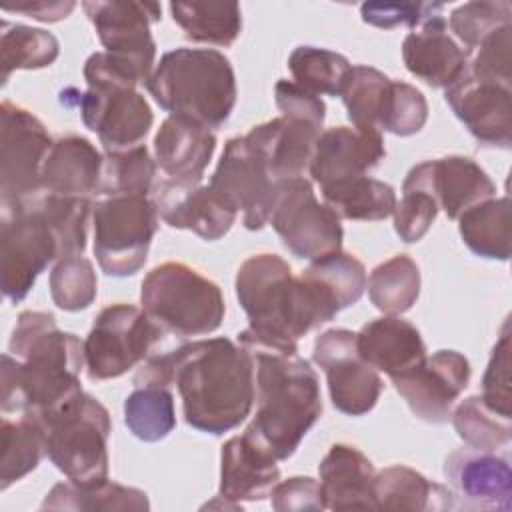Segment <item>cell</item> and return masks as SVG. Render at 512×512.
Listing matches in <instances>:
<instances>
[{"mask_svg":"<svg viewBox=\"0 0 512 512\" xmlns=\"http://www.w3.org/2000/svg\"><path fill=\"white\" fill-rule=\"evenodd\" d=\"M124 422L128 430L144 442L166 438L176 428L174 398L170 390L156 384L136 386L124 400Z\"/></svg>","mask_w":512,"mask_h":512,"instance_id":"obj_39","label":"cell"},{"mask_svg":"<svg viewBox=\"0 0 512 512\" xmlns=\"http://www.w3.org/2000/svg\"><path fill=\"white\" fill-rule=\"evenodd\" d=\"M302 274L314 280L338 310L356 304L366 288L364 264L356 256L342 250L310 262Z\"/></svg>","mask_w":512,"mask_h":512,"instance_id":"obj_40","label":"cell"},{"mask_svg":"<svg viewBox=\"0 0 512 512\" xmlns=\"http://www.w3.org/2000/svg\"><path fill=\"white\" fill-rule=\"evenodd\" d=\"M278 460L244 432L224 442L220 452L218 496L242 508L240 502L266 500L280 482Z\"/></svg>","mask_w":512,"mask_h":512,"instance_id":"obj_24","label":"cell"},{"mask_svg":"<svg viewBox=\"0 0 512 512\" xmlns=\"http://www.w3.org/2000/svg\"><path fill=\"white\" fill-rule=\"evenodd\" d=\"M134 384L176 386L186 424L220 436L240 426L252 410L254 358L224 336L194 340L148 358Z\"/></svg>","mask_w":512,"mask_h":512,"instance_id":"obj_1","label":"cell"},{"mask_svg":"<svg viewBox=\"0 0 512 512\" xmlns=\"http://www.w3.org/2000/svg\"><path fill=\"white\" fill-rule=\"evenodd\" d=\"M438 202L432 192V162L416 164L402 184V198L394 206V230L402 242L412 244L426 236L438 216Z\"/></svg>","mask_w":512,"mask_h":512,"instance_id":"obj_35","label":"cell"},{"mask_svg":"<svg viewBox=\"0 0 512 512\" xmlns=\"http://www.w3.org/2000/svg\"><path fill=\"white\" fill-rule=\"evenodd\" d=\"M250 354L254 358L256 416L244 434L276 460H286L320 418L318 376L298 354L270 350H250Z\"/></svg>","mask_w":512,"mask_h":512,"instance_id":"obj_4","label":"cell"},{"mask_svg":"<svg viewBox=\"0 0 512 512\" xmlns=\"http://www.w3.org/2000/svg\"><path fill=\"white\" fill-rule=\"evenodd\" d=\"M164 330L138 306L112 304L94 320L84 340V364L90 380H110L142 362Z\"/></svg>","mask_w":512,"mask_h":512,"instance_id":"obj_11","label":"cell"},{"mask_svg":"<svg viewBox=\"0 0 512 512\" xmlns=\"http://www.w3.org/2000/svg\"><path fill=\"white\" fill-rule=\"evenodd\" d=\"M146 90L154 102L206 128H220L236 104V76L230 60L214 48H176L166 52Z\"/></svg>","mask_w":512,"mask_h":512,"instance_id":"obj_5","label":"cell"},{"mask_svg":"<svg viewBox=\"0 0 512 512\" xmlns=\"http://www.w3.org/2000/svg\"><path fill=\"white\" fill-rule=\"evenodd\" d=\"M426 120L428 102L424 94L408 82L390 80L378 118V130L394 136H412L424 128Z\"/></svg>","mask_w":512,"mask_h":512,"instance_id":"obj_48","label":"cell"},{"mask_svg":"<svg viewBox=\"0 0 512 512\" xmlns=\"http://www.w3.org/2000/svg\"><path fill=\"white\" fill-rule=\"evenodd\" d=\"M96 34L118 64H122L138 84H146L152 74L156 44L150 24L160 20V4L130 0H90L82 4Z\"/></svg>","mask_w":512,"mask_h":512,"instance_id":"obj_14","label":"cell"},{"mask_svg":"<svg viewBox=\"0 0 512 512\" xmlns=\"http://www.w3.org/2000/svg\"><path fill=\"white\" fill-rule=\"evenodd\" d=\"M2 356L0 406L4 414L46 416L82 392L84 344L56 326L50 312L18 316Z\"/></svg>","mask_w":512,"mask_h":512,"instance_id":"obj_2","label":"cell"},{"mask_svg":"<svg viewBox=\"0 0 512 512\" xmlns=\"http://www.w3.org/2000/svg\"><path fill=\"white\" fill-rule=\"evenodd\" d=\"M388 84L390 78L372 66H350L338 96L342 98L348 110V118L356 128L378 130V118Z\"/></svg>","mask_w":512,"mask_h":512,"instance_id":"obj_43","label":"cell"},{"mask_svg":"<svg viewBox=\"0 0 512 512\" xmlns=\"http://www.w3.org/2000/svg\"><path fill=\"white\" fill-rule=\"evenodd\" d=\"M214 150L216 136L212 130L182 116H168L154 136L158 166L170 180L178 182L200 184Z\"/></svg>","mask_w":512,"mask_h":512,"instance_id":"obj_26","label":"cell"},{"mask_svg":"<svg viewBox=\"0 0 512 512\" xmlns=\"http://www.w3.org/2000/svg\"><path fill=\"white\" fill-rule=\"evenodd\" d=\"M384 156L386 148L380 130L334 126L320 132L308 174L320 188H326L366 176Z\"/></svg>","mask_w":512,"mask_h":512,"instance_id":"obj_20","label":"cell"},{"mask_svg":"<svg viewBox=\"0 0 512 512\" xmlns=\"http://www.w3.org/2000/svg\"><path fill=\"white\" fill-rule=\"evenodd\" d=\"M470 362L456 350H438L412 370L392 378L412 414L430 424L448 422L452 406L470 382Z\"/></svg>","mask_w":512,"mask_h":512,"instance_id":"obj_17","label":"cell"},{"mask_svg":"<svg viewBox=\"0 0 512 512\" xmlns=\"http://www.w3.org/2000/svg\"><path fill=\"white\" fill-rule=\"evenodd\" d=\"M322 126L306 120L278 116L254 126L244 138L262 156L276 182L304 178Z\"/></svg>","mask_w":512,"mask_h":512,"instance_id":"obj_23","label":"cell"},{"mask_svg":"<svg viewBox=\"0 0 512 512\" xmlns=\"http://www.w3.org/2000/svg\"><path fill=\"white\" fill-rule=\"evenodd\" d=\"M420 294V270L416 262L398 254L378 264L368 278L370 302L386 316L404 314L414 306Z\"/></svg>","mask_w":512,"mask_h":512,"instance_id":"obj_38","label":"cell"},{"mask_svg":"<svg viewBox=\"0 0 512 512\" xmlns=\"http://www.w3.org/2000/svg\"><path fill=\"white\" fill-rule=\"evenodd\" d=\"M154 176H156V162L152 160V156L144 144L124 150V152L106 154L98 194H104V196H126V194L148 196Z\"/></svg>","mask_w":512,"mask_h":512,"instance_id":"obj_45","label":"cell"},{"mask_svg":"<svg viewBox=\"0 0 512 512\" xmlns=\"http://www.w3.org/2000/svg\"><path fill=\"white\" fill-rule=\"evenodd\" d=\"M356 346L358 354L390 380L426 358V346L418 328L400 316H382L364 324L356 334Z\"/></svg>","mask_w":512,"mask_h":512,"instance_id":"obj_28","label":"cell"},{"mask_svg":"<svg viewBox=\"0 0 512 512\" xmlns=\"http://www.w3.org/2000/svg\"><path fill=\"white\" fill-rule=\"evenodd\" d=\"M58 258V240L36 202L2 210L0 288L10 302H22L40 272Z\"/></svg>","mask_w":512,"mask_h":512,"instance_id":"obj_12","label":"cell"},{"mask_svg":"<svg viewBox=\"0 0 512 512\" xmlns=\"http://www.w3.org/2000/svg\"><path fill=\"white\" fill-rule=\"evenodd\" d=\"M34 202L58 240V260L68 256H82L86 248V228L92 202L88 198H64L52 194H42Z\"/></svg>","mask_w":512,"mask_h":512,"instance_id":"obj_44","label":"cell"},{"mask_svg":"<svg viewBox=\"0 0 512 512\" xmlns=\"http://www.w3.org/2000/svg\"><path fill=\"white\" fill-rule=\"evenodd\" d=\"M38 418V416H36ZM46 432V454L74 484L108 480V410L90 394L80 392L40 418Z\"/></svg>","mask_w":512,"mask_h":512,"instance_id":"obj_7","label":"cell"},{"mask_svg":"<svg viewBox=\"0 0 512 512\" xmlns=\"http://www.w3.org/2000/svg\"><path fill=\"white\" fill-rule=\"evenodd\" d=\"M46 452V432L40 418L20 414L18 420L2 418V460L0 488L6 490L16 480L30 474Z\"/></svg>","mask_w":512,"mask_h":512,"instance_id":"obj_36","label":"cell"},{"mask_svg":"<svg viewBox=\"0 0 512 512\" xmlns=\"http://www.w3.org/2000/svg\"><path fill=\"white\" fill-rule=\"evenodd\" d=\"M510 96V88L476 80L468 72L444 92L456 118L480 144L504 150L512 144Z\"/></svg>","mask_w":512,"mask_h":512,"instance_id":"obj_19","label":"cell"},{"mask_svg":"<svg viewBox=\"0 0 512 512\" xmlns=\"http://www.w3.org/2000/svg\"><path fill=\"white\" fill-rule=\"evenodd\" d=\"M74 2L66 0H54V2H26V4H16V6H4V12H18L28 18L40 20V22H58L66 18L74 10Z\"/></svg>","mask_w":512,"mask_h":512,"instance_id":"obj_54","label":"cell"},{"mask_svg":"<svg viewBox=\"0 0 512 512\" xmlns=\"http://www.w3.org/2000/svg\"><path fill=\"white\" fill-rule=\"evenodd\" d=\"M210 188L236 212L248 230L268 224L278 182L244 136L230 138L210 178Z\"/></svg>","mask_w":512,"mask_h":512,"instance_id":"obj_16","label":"cell"},{"mask_svg":"<svg viewBox=\"0 0 512 512\" xmlns=\"http://www.w3.org/2000/svg\"><path fill=\"white\" fill-rule=\"evenodd\" d=\"M268 222L298 258L314 262L342 250L340 218L330 206L316 200L306 176L278 182Z\"/></svg>","mask_w":512,"mask_h":512,"instance_id":"obj_13","label":"cell"},{"mask_svg":"<svg viewBox=\"0 0 512 512\" xmlns=\"http://www.w3.org/2000/svg\"><path fill=\"white\" fill-rule=\"evenodd\" d=\"M86 92H74L82 122L96 132L106 154L142 146L154 116L136 90L138 80L106 52H94L84 62Z\"/></svg>","mask_w":512,"mask_h":512,"instance_id":"obj_6","label":"cell"},{"mask_svg":"<svg viewBox=\"0 0 512 512\" xmlns=\"http://www.w3.org/2000/svg\"><path fill=\"white\" fill-rule=\"evenodd\" d=\"M104 156L84 136L58 138L42 166V194L92 198L100 190Z\"/></svg>","mask_w":512,"mask_h":512,"instance_id":"obj_25","label":"cell"},{"mask_svg":"<svg viewBox=\"0 0 512 512\" xmlns=\"http://www.w3.org/2000/svg\"><path fill=\"white\" fill-rule=\"evenodd\" d=\"M450 418L458 436L474 450L496 452L498 448H504L510 444V438H512L510 418H504L492 412L482 402L480 394L468 396L466 400H462L454 408Z\"/></svg>","mask_w":512,"mask_h":512,"instance_id":"obj_42","label":"cell"},{"mask_svg":"<svg viewBox=\"0 0 512 512\" xmlns=\"http://www.w3.org/2000/svg\"><path fill=\"white\" fill-rule=\"evenodd\" d=\"M140 302L164 332L182 338L214 332L226 312L218 284L182 262L152 268L142 280Z\"/></svg>","mask_w":512,"mask_h":512,"instance_id":"obj_8","label":"cell"},{"mask_svg":"<svg viewBox=\"0 0 512 512\" xmlns=\"http://www.w3.org/2000/svg\"><path fill=\"white\" fill-rule=\"evenodd\" d=\"M510 48H512V26H504L488 36L468 62V74L476 80L510 88Z\"/></svg>","mask_w":512,"mask_h":512,"instance_id":"obj_50","label":"cell"},{"mask_svg":"<svg viewBox=\"0 0 512 512\" xmlns=\"http://www.w3.org/2000/svg\"><path fill=\"white\" fill-rule=\"evenodd\" d=\"M444 474L470 506L486 510H510L512 472L508 458L492 452L464 448L446 458Z\"/></svg>","mask_w":512,"mask_h":512,"instance_id":"obj_22","label":"cell"},{"mask_svg":"<svg viewBox=\"0 0 512 512\" xmlns=\"http://www.w3.org/2000/svg\"><path fill=\"white\" fill-rule=\"evenodd\" d=\"M402 60L410 74L432 88L446 90L468 72L470 52L456 44L444 14H438L404 38Z\"/></svg>","mask_w":512,"mask_h":512,"instance_id":"obj_21","label":"cell"},{"mask_svg":"<svg viewBox=\"0 0 512 512\" xmlns=\"http://www.w3.org/2000/svg\"><path fill=\"white\" fill-rule=\"evenodd\" d=\"M44 124L26 108L0 106V192L2 210L28 206L42 196L40 174L52 148Z\"/></svg>","mask_w":512,"mask_h":512,"instance_id":"obj_10","label":"cell"},{"mask_svg":"<svg viewBox=\"0 0 512 512\" xmlns=\"http://www.w3.org/2000/svg\"><path fill=\"white\" fill-rule=\"evenodd\" d=\"M320 192L324 204L346 220H386L398 202L390 184L370 176L330 184Z\"/></svg>","mask_w":512,"mask_h":512,"instance_id":"obj_33","label":"cell"},{"mask_svg":"<svg viewBox=\"0 0 512 512\" xmlns=\"http://www.w3.org/2000/svg\"><path fill=\"white\" fill-rule=\"evenodd\" d=\"M94 256L104 274L134 276L144 264L158 228L154 200L142 194L106 196L94 204Z\"/></svg>","mask_w":512,"mask_h":512,"instance_id":"obj_9","label":"cell"},{"mask_svg":"<svg viewBox=\"0 0 512 512\" xmlns=\"http://www.w3.org/2000/svg\"><path fill=\"white\" fill-rule=\"evenodd\" d=\"M274 100L282 116L306 120L316 126L324 124L326 104L322 98L298 86L294 80H278L274 86Z\"/></svg>","mask_w":512,"mask_h":512,"instance_id":"obj_53","label":"cell"},{"mask_svg":"<svg viewBox=\"0 0 512 512\" xmlns=\"http://www.w3.org/2000/svg\"><path fill=\"white\" fill-rule=\"evenodd\" d=\"M482 402L496 414L512 418V390H510V332L508 322L492 348L490 362L482 378Z\"/></svg>","mask_w":512,"mask_h":512,"instance_id":"obj_49","label":"cell"},{"mask_svg":"<svg viewBox=\"0 0 512 512\" xmlns=\"http://www.w3.org/2000/svg\"><path fill=\"white\" fill-rule=\"evenodd\" d=\"M314 362L324 370L330 400L336 410L348 416L368 414L384 388V382L360 354L356 332L332 328L314 342Z\"/></svg>","mask_w":512,"mask_h":512,"instance_id":"obj_15","label":"cell"},{"mask_svg":"<svg viewBox=\"0 0 512 512\" xmlns=\"http://www.w3.org/2000/svg\"><path fill=\"white\" fill-rule=\"evenodd\" d=\"M98 290L94 266L84 256H68L56 260L50 272V294L54 304L66 312L88 308Z\"/></svg>","mask_w":512,"mask_h":512,"instance_id":"obj_46","label":"cell"},{"mask_svg":"<svg viewBox=\"0 0 512 512\" xmlns=\"http://www.w3.org/2000/svg\"><path fill=\"white\" fill-rule=\"evenodd\" d=\"M510 16L512 6L506 0L466 2L452 10L450 30L466 46L464 50L472 54L496 30L510 26Z\"/></svg>","mask_w":512,"mask_h":512,"instance_id":"obj_47","label":"cell"},{"mask_svg":"<svg viewBox=\"0 0 512 512\" xmlns=\"http://www.w3.org/2000/svg\"><path fill=\"white\" fill-rule=\"evenodd\" d=\"M272 508L278 512H318L324 510L320 482L310 476H292L272 490Z\"/></svg>","mask_w":512,"mask_h":512,"instance_id":"obj_52","label":"cell"},{"mask_svg":"<svg viewBox=\"0 0 512 512\" xmlns=\"http://www.w3.org/2000/svg\"><path fill=\"white\" fill-rule=\"evenodd\" d=\"M350 66L346 56L316 46H298L288 58L294 82L316 96H338Z\"/></svg>","mask_w":512,"mask_h":512,"instance_id":"obj_41","label":"cell"},{"mask_svg":"<svg viewBox=\"0 0 512 512\" xmlns=\"http://www.w3.org/2000/svg\"><path fill=\"white\" fill-rule=\"evenodd\" d=\"M444 6L438 2H364L360 6V16L366 24L376 28H396L422 26L426 20L442 14Z\"/></svg>","mask_w":512,"mask_h":512,"instance_id":"obj_51","label":"cell"},{"mask_svg":"<svg viewBox=\"0 0 512 512\" xmlns=\"http://www.w3.org/2000/svg\"><path fill=\"white\" fill-rule=\"evenodd\" d=\"M324 506L330 510H376L374 466L350 444H334L318 466Z\"/></svg>","mask_w":512,"mask_h":512,"instance_id":"obj_27","label":"cell"},{"mask_svg":"<svg viewBox=\"0 0 512 512\" xmlns=\"http://www.w3.org/2000/svg\"><path fill=\"white\" fill-rule=\"evenodd\" d=\"M170 14L194 42L230 46L242 30V12L236 2H172Z\"/></svg>","mask_w":512,"mask_h":512,"instance_id":"obj_34","label":"cell"},{"mask_svg":"<svg viewBox=\"0 0 512 512\" xmlns=\"http://www.w3.org/2000/svg\"><path fill=\"white\" fill-rule=\"evenodd\" d=\"M236 296L250 324L238 334L248 350L296 354L298 340L332 320L314 290L278 254H254L236 272Z\"/></svg>","mask_w":512,"mask_h":512,"instance_id":"obj_3","label":"cell"},{"mask_svg":"<svg viewBox=\"0 0 512 512\" xmlns=\"http://www.w3.org/2000/svg\"><path fill=\"white\" fill-rule=\"evenodd\" d=\"M158 216L172 228L192 230L200 238L214 242L228 234L238 212L232 210L212 188L194 182L160 180L154 188Z\"/></svg>","mask_w":512,"mask_h":512,"instance_id":"obj_18","label":"cell"},{"mask_svg":"<svg viewBox=\"0 0 512 512\" xmlns=\"http://www.w3.org/2000/svg\"><path fill=\"white\" fill-rule=\"evenodd\" d=\"M58 54L60 44L52 32L24 24H10L8 20H2V84H6L14 70H40L54 64Z\"/></svg>","mask_w":512,"mask_h":512,"instance_id":"obj_37","label":"cell"},{"mask_svg":"<svg viewBox=\"0 0 512 512\" xmlns=\"http://www.w3.org/2000/svg\"><path fill=\"white\" fill-rule=\"evenodd\" d=\"M464 244L478 256L506 262L510 258V198H488L458 216Z\"/></svg>","mask_w":512,"mask_h":512,"instance_id":"obj_31","label":"cell"},{"mask_svg":"<svg viewBox=\"0 0 512 512\" xmlns=\"http://www.w3.org/2000/svg\"><path fill=\"white\" fill-rule=\"evenodd\" d=\"M148 510V494L144 490L122 486L110 480L98 484L60 482L44 498L42 510Z\"/></svg>","mask_w":512,"mask_h":512,"instance_id":"obj_32","label":"cell"},{"mask_svg":"<svg viewBox=\"0 0 512 512\" xmlns=\"http://www.w3.org/2000/svg\"><path fill=\"white\" fill-rule=\"evenodd\" d=\"M432 162V192L450 220H458L468 208L494 198L490 176L466 156H444Z\"/></svg>","mask_w":512,"mask_h":512,"instance_id":"obj_29","label":"cell"},{"mask_svg":"<svg viewBox=\"0 0 512 512\" xmlns=\"http://www.w3.org/2000/svg\"><path fill=\"white\" fill-rule=\"evenodd\" d=\"M452 498L454 492L402 464L374 476L376 510H448L454 508Z\"/></svg>","mask_w":512,"mask_h":512,"instance_id":"obj_30","label":"cell"}]
</instances>
